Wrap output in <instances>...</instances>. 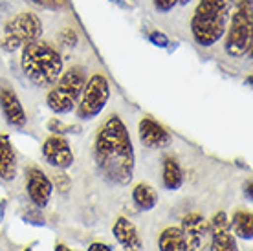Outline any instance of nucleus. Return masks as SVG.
<instances>
[{
    "label": "nucleus",
    "mask_w": 253,
    "mask_h": 251,
    "mask_svg": "<svg viewBox=\"0 0 253 251\" xmlns=\"http://www.w3.org/2000/svg\"><path fill=\"white\" fill-rule=\"evenodd\" d=\"M160 251H185V239L182 229L176 226L165 227L158 237Z\"/></svg>",
    "instance_id": "6ab92c4d"
},
{
    "label": "nucleus",
    "mask_w": 253,
    "mask_h": 251,
    "mask_svg": "<svg viewBox=\"0 0 253 251\" xmlns=\"http://www.w3.org/2000/svg\"><path fill=\"white\" fill-rule=\"evenodd\" d=\"M151 42L156 44V46H167V44H169V39L165 37L162 32H152L151 33Z\"/></svg>",
    "instance_id": "b1692460"
},
{
    "label": "nucleus",
    "mask_w": 253,
    "mask_h": 251,
    "mask_svg": "<svg viewBox=\"0 0 253 251\" xmlns=\"http://www.w3.org/2000/svg\"><path fill=\"white\" fill-rule=\"evenodd\" d=\"M84 83H86V76L81 66H72L66 72H63L46 95L48 108L59 116L70 114L79 103Z\"/></svg>",
    "instance_id": "39448f33"
},
{
    "label": "nucleus",
    "mask_w": 253,
    "mask_h": 251,
    "mask_svg": "<svg viewBox=\"0 0 253 251\" xmlns=\"http://www.w3.org/2000/svg\"><path fill=\"white\" fill-rule=\"evenodd\" d=\"M229 227L231 231L239 237V239L244 240H252L253 237V214L252 211H246V209H239L235 211L231 220H229Z\"/></svg>",
    "instance_id": "f3484780"
},
{
    "label": "nucleus",
    "mask_w": 253,
    "mask_h": 251,
    "mask_svg": "<svg viewBox=\"0 0 253 251\" xmlns=\"http://www.w3.org/2000/svg\"><path fill=\"white\" fill-rule=\"evenodd\" d=\"M235 0H200L191 15L189 30L200 48H213L228 30Z\"/></svg>",
    "instance_id": "f03ea898"
},
{
    "label": "nucleus",
    "mask_w": 253,
    "mask_h": 251,
    "mask_svg": "<svg viewBox=\"0 0 253 251\" xmlns=\"http://www.w3.org/2000/svg\"><path fill=\"white\" fill-rule=\"evenodd\" d=\"M26 193L33 206L44 209L53 195V183L44 170L32 167L26 170Z\"/></svg>",
    "instance_id": "9b49d317"
},
{
    "label": "nucleus",
    "mask_w": 253,
    "mask_h": 251,
    "mask_svg": "<svg viewBox=\"0 0 253 251\" xmlns=\"http://www.w3.org/2000/svg\"><path fill=\"white\" fill-rule=\"evenodd\" d=\"M17 154L13 151L11 139L7 134H0V180L13 182L17 178Z\"/></svg>",
    "instance_id": "2eb2a0df"
},
{
    "label": "nucleus",
    "mask_w": 253,
    "mask_h": 251,
    "mask_svg": "<svg viewBox=\"0 0 253 251\" xmlns=\"http://www.w3.org/2000/svg\"><path fill=\"white\" fill-rule=\"evenodd\" d=\"M138 138L139 143L147 149H165L172 143V136L169 130L152 118H143L138 123Z\"/></svg>",
    "instance_id": "f8f14e48"
},
{
    "label": "nucleus",
    "mask_w": 253,
    "mask_h": 251,
    "mask_svg": "<svg viewBox=\"0 0 253 251\" xmlns=\"http://www.w3.org/2000/svg\"><path fill=\"white\" fill-rule=\"evenodd\" d=\"M185 239V251H209V224L202 214H185L180 226Z\"/></svg>",
    "instance_id": "6e6552de"
},
{
    "label": "nucleus",
    "mask_w": 253,
    "mask_h": 251,
    "mask_svg": "<svg viewBox=\"0 0 253 251\" xmlns=\"http://www.w3.org/2000/svg\"><path fill=\"white\" fill-rule=\"evenodd\" d=\"M132 200L141 211H151L158 204V191L151 183L141 182L132 189Z\"/></svg>",
    "instance_id": "a211bd4d"
},
{
    "label": "nucleus",
    "mask_w": 253,
    "mask_h": 251,
    "mask_svg": "<svg viewBox=\"0 0 253 251\" xmlns=\"http://www.w3.org/2000/svg\"><path fill=\"white\" fill-rule=\"evenodd\" d=\"M112 233H114L116 240L120 242V246L125 251H141V248H143V242H141V237H139L136 226L125 216L116 218L114 226H112Z\"/></svg>",
    "instance_id": "4468645a"
},
{
    "label": "nucleus",
    "mask_w": 253,
    "mask_h": 251,
    "mask_svg": "<svg viewBox=\"0 0 253 251\" xmlns=\"http://www.w3.org/2000/svg\"><path fill=\"white\" fill-rule=\"evenodd\" d=\"M209 224V251H239L235 235L229 227L228 214L220 213L213 214Z\"/></svg>",
    "instance_id": "9d476101"
},
{
    "label": "nucleus",
    "mask_w": 253,
    "mask_h": 251,
    "mask_svg": "<svg viewBox=\"0 0 253 251\" xmlns=\"http://www.w3.org/2000/svg\"><path fill=\"white\" fill-rule=\"evenodd\" d=\"M55 251H72L68 248V246H64V244H55Z\"/></svg>",
    "instance_id": "a878e982"
},
{
    "label": "nucleus",
    "mask_w": 253,
    "mask_h": 251,
    "mask_svg": "<svg viewBox=\"0 0 253 251\" xmlns=\"http://www.w3.org/2000/svg\"><path fill=\"white\" fill-rule=\"evenodd\" d=\"M94 160L105 180L114 185H126L134 178V145L126 125L118 114H110L95 134Z\"/></svg>",
    "instance_id": "f257e3e1"
},
{
    "label": "nucleus",
    "mask_w": 253,
    "mask_h": 251,
    "mask_svg": "<svg viewBox=\"0 0 253 251\" xmlns=\"http://www.w3.org/2000/svg\"><path fill=\"white\" fill-rule=\"evenodd\" d=\"M110 99V84L101 72H95L86 79L83 86L81 97L77 103V116L83 121H90L97 118L105 110Z\"/></svg>",
    "instance_id": "0eeeda50"
},
{
    "label": "nucleus",
    "mask_w": 253,
    "mask_h": 251,
    "mask_svg": "<svg viewBox=\"0 0 253 251\" xmlns=\"http://www.w3.org/2000/svg\"><path fill=\"white\" fill-rule=\"evenodd\" d=\"M189 2H191V0H180V4H182V6H187Z\"/></svg>",
    "instance_id": "bb28decb"
},
{
    "label": "nucleus",
    "mask_w": 253,
    "mask_h": 251,
    "mask_svg": "<svg viewBox=\"0 0 253 251\" xmlns=\"http://www.w3.org/2000/svg\"><path fill=\"white\" fill-rule=\"evenodd\" d=\"M86 251H112V250H110V246L103 244V242H94V244H90V248Z\"/></svg>",
    "instance_id": "393cba45"
},
{
    "label": "nucleus",
    "mask_w": 253,
    "mask_h": 251,
    "mask_svg": "<svg viewBox=\"0 0 253 251\" xmlns=\"http://www.w3.org/2000/svg\"><path fill=\"white\" fill-rule=\"evenodd\" d=\"M229 15L224 50L231 59H244L252 53L253 42V0H235Z\"/></svg>",
    "instance_id": "20e7f679"
},
{
    "label": "nucleus",
    "mask_w": 253,
    "mask_h": 251,
    "mask_svg": "<svg viewBox=\"0 0 253 251\" xmlns=\"http://www.w3.org/2000/svg\"><path fill=\"white\" fill-rule=\"evenodd\" d=\"M162 180H164V187L169 191H176L182 187L184 183V170L180 167L174 156H165L164 164H162Z\"/></svg>",
    "instance_id": "dca6fc26"
},
{
    "label": "nucleus",
    "mask_w": 253,
    "mask_h": 251,
    "mask_svg": "<svg viewBox=\"0 0 253 251\" xmlns=\"http://www.w3.org/2000/svg\"><path fill=\"white\" fill-rule=\"evenodd\" d=\"M48 128H50V132H53V134H63L64 130H68L70 126L63 125L61 123V120H57V118H53V120L48 123Z\"/></svg>",
    "instance_id": "5701e85b"
},
{
    "label": "nucleus",
    "mask_w": 253,
    "mask_h": 251,
    "mask_svg": "<svg viewBox=\"0 0 253 251\" xmlns=\"http://www.w3.org/2000/svg\"><path fill=\"white\" fill-rule=\"evenodd\" d=\"M41 152L46 164L59 170H66L74 165V152L63 134H50L41 147Z\"/></svg>",
    "instance_id": "1a4fd4ad"
},
{
    "label": "nucleus",
    "mask_w": 253,
    "mask_h": 251,
    "mask_svg": "<svg viewBox=\"0 0 253 251\" xmlns=\"http://www.w3.org/2000/svg\"><path fill=\"white\" fill-rule=\"evenodd\" d=\"M42 35V20L32 11H22L9 19L4 26L0 48L6 53H15L22 46L39 41Z\"/></svg>",
    "instance_id": "423d86ee"
},
{
    "label": "nucleus",
    "mask_w": 253,
    "mask_h": 251,
    "mask_svg": "<svg viewBox=\"0 0 253 251\" xmlns=\"http://www.w3.org/2000/svg\"><path fill=\"white\" fill-rule=\"evenodd\" d=\"M20 50V70L26 79L39 88L53 86L64 70L61 53L41 39L26 44Z\"/></svg>",
    "instance_id": "7ed1b4c3"
},
{
    "label": "nucleus",
    "mask_w": 253,
    "mask_h": 251,
    "mask_svg": "<svg viewBox=\"0 0 253 251\" xmlns=\"http://www.w3.org/2000/svg\"><path fill=\"white\" fill-rule=\"evenodd\" d=\"M59 39H61V42H63L64 46H72V48L77 46V41H79L74 28H64L63 32H61V35H59Z\"/></svg>",
    "instance_id": "412c9836"
},
{
    "label": "nucleus",
    "mask_w": 253,
    "mask_h": 251,
    "mask_svg": "<svg viewBox=\"0 0 253 251\" xmlns=\"http://www.w3.org/2000/svg\"><path fill=\"white\" fill-rule=\"evenodd\" d=\"M180 4V0H152V6L158 13H169Z\"/></svg>",
    "instance_id": "4be33fe9"
},
{
    "label": "nucleus",
    "mask_w": 253,
    "mask_h": 251,
    "mask_svg": "<svg viewBox=\"0 0 253 251\" xmlns=\"http://www.w3.org/2000/svg\"><path fill=\"white\" fill-rule=\"evenodd\" d=\"M0 110L6 118V123L13 128H24L28 123L24 107L20 103L19 95L15 94L11 88H0Z\"/></svg>",
    "instance_id": "ddd939ff"
},
{
    "label": "nucleus",
    "mask_w": 253,
    "mask_h": 251,
    "mask_svg": "<svg viewBox=\"0 0 253 251\" xmlns=\"http://www.w3.org/2000/svg\"><path fill=\"white\" fill-rule=\"evenodd\" d=\"M24 251H32V248H26V250Z\"/></svg>",
    "instance_id": "cd10ccee"
},
{
    "label": "nucleus",
    "mask_w": 253,
    "mask_h": 251,
    "mask_svg": "<svg viewBox=\"0 0 253 251\" xmlns=\"http://www.w3.org/2000/svg\"><path fill=\"white\" fill-rule=\"evenodd\" d=\"M24 2H30L39 7H46V9H63L66 6V0H24Z\"/></svg>",
    "instance_id": "aec40b11"
}]
</instances>
